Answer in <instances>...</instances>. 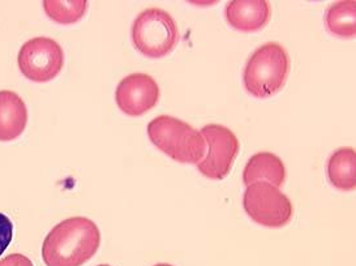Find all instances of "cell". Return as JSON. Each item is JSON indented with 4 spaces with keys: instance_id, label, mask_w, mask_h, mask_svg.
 <instances>
[{
    "instance_id": "obj_1",
    "label": "cell",
    "mask_w": 356,
    "mask_h": 266,
    "mask_svg": "<svg viewBox=\"0 0 356 266\" xmlns=\"http://www.w3.org/2000/svg\"><path fill=\"white\" fill-rule=\"evenodd\" d=\"M101 245L98 226L89 218L74 217L56 224L42 244L46 266H83Z\"/></svg>"
},
{
    "instance_id": "obj_2",
    "label": "cell",
    "mask_w": 356,
    "mask_h": 266,
    "mask_svg": "<svg viewBox=\"0 0 356 266\" xmlns=\"http://www.w3.org/2000/svg\"><path fill=\"white\" fill-rule=\"evenodd\" d=\"M291 62L282 44L268 42L256 49L243 71V84L248 94L257 99H268L282 89Z\"/></svg>"
},
{
    "instance_id": "obj_3",
    "label": "cell",
    "mask_w": 356,
    "mask_h": 266,
    "mask_svg": "<svg viewBox=\"0 0 356 266\" xmlns=\"http://www.w3.org/2000/svg\"><path fill=\"white\" fill-rule=\"evenodd\" d=\"M152 144L179 163L197 165L207 153V142L197 129L178 117L159 115L147 124Z\"/></svg>"
},
{
    "instance_id": "obj_4",
    "label": "cell",
    "mask_w": 356,
    "mask_h": 266,
    "mask_svg": "<svg viewBox=\"0 0 356 266\" xmlns=\"http://www.w3.org/2000/svg\"><path fill=\"white\" fill-rule=\"evenodd\" d=\"M131 37L138 53L150 59H161L178 44V25L168 11L147 8L134 22Z\"/></svg>"
},
{
    "instance_id": "obj_5",
    "label": "cell",
    "mask_w": 356,
    "mask_h": 266,
    "mask_svg": "<svg viewBox=\"0 0 356 266\" xmlns=\"http://www.w3.org/2000/svg\"><path fill=\"white\" fill-rule=\"evenodd\" d=\"M243 208L253 222L269 228H281L293 219L291 200L266 181H256L247 187Z\"/></svg>"
},
{
    "instance_id": "obj_6",
    "label": "cell",
    "mask_w": 356,
    "mask_h": 266,
    "mask_svg": "<svg viewBox=\"0 0 356 266\" xmlns=\"http://www.w3.org/2000/svg\"><path fill=\"white\" fill-rule=\"evenodd\" d=\"M17 64L28 80L49 83L63 69V49L53 38L35 37L22 44Z\"/></svg>"
},
{
    "instance_id": "obj_7",
    "label": "cell",
    "mask_w": 356,
    "mask_h": 266,
    "mask_svg": "<svg viewBox=\"0 0 356 266\" xmlns=\"http://www.w3.org/2000/svg\"><path fill=\"white\" fill-rule=\"evenodd\" d=\"M200 133L205 140L208 150L205 158L196 165L197 170L211 181L225 179L230 174L241 149L239 140L230 128L220 124H208L202 127Z\"/></svg>"
},
{
    "instance_id": "obj_8",
    "label": "cell",
    "mask_w": 356,
    "mask_h": 266,
    "mask_svg": "<svg viewBox=\"0 0 356 266\" xmlns=\"http://www.w3.org/2000/svg\"><path fill=\"white\" fill-rule=\"evenodd\" d=\"M161 90L157 81L147 74H131L116 88L118 107L128 117H141L157 106Z\"/></svg>"
},
{
    "instance_id": "obj_9",
    "label": "cell",
    "mask_w": 356,
    "mask_h": 266,
    "mask_svg": "<svg viewBox=\"0 0 356 266\" xmlns=\"http://www.w3.org/2000/svg\"><path fill=\"white\" fill-rule=\"evenodd\" d=\"M272 10L265 0H232L225 8V17L231 28L243 33L259 32L270 20Z\"/></svg>"
},
{
    "instance_id": "obj_10",
    "label": "cell",
    "mask_w": 356,
    "mask_h": 266,
    "mask_svg": "<svg viewBox=\"0 0 356 266\" xmlns=\"http://www.w3.org/2000/svg\"><path fill=\"white\" fill-rule=\"evenodd\" d=\"M28 124V108L22 97L11 90H0V141L20 138Z\"/></svg>"
},
{
    "instance_id": "obj_11",
    "label": "cell",
    "mask_w": 356,
    "mask_h": 266,
    "mask_svg": "<svg viewBox=\"0 0 356 266\" xmlns=\"http://www.w3.org/2000/svg\"><path fill=\"white\" fill-rule=\"evenodd\" d=\"M284 181V163L270 151H260L252 156L243 171V183L247 187L256 181H266L275 187H281Z\"/></svg>"
},
{
    "instance_id": "obj_12",
    "label": "cell",
    "mask_w": 356,
    "mask_h": 266,
    "mask_svg": "<svg viewBox=\"0 0 356 266\" xmlns=\"http://www.w3.org/2000/svg\"><path fill=\"white\" fill-rule=\"evenodd\" d=\"M330 184L339 191H354L356 187V153L353 148H339L326 165Z\"/></svg>"
},
{
    "instance_id": "obj_13",
    "label": "cell",
    "mask_w": 356,
    "mask_h": 266,
    "mask_svg": "<svg viewBox=\"0 0 356 266\" xmlns=\"http://www.w3.org/2000/svg\"><path fill=\"white\" fill-rule=\"evenodd\" d=\"M326 29L339 38H355L356 1H335L325 12Z\"/></svg>"
},
{
    "instance_id": "obj_14",
    "label": "cell",
    "mask_w": 356,
    "mask_h": 266,
    "mask_svg": "<svg viewBox=\"0 0 356 266\" xmlns=\"http://www.w3.org/2000/svg\"><path fill=\"white\" fill-rule=\"evenodd\" d=\"M88 4L86 0H44L42 3L49 19L60 25H71L83 20Z\"/></svg>"
},
{
    "instance_id": "obj_15",
    "label": "cell",
    "mask_w": 356,
    "mask_h": 266,
    "mask_svg": "<svg viewBox=\"0 0 356 266\" xmlns=\"http://www.w3.org/2000/svg\"><path fill=\"white\" fill-rule=\"evenodd\" d=\"M13 235V224L12 221L6 215L0 213V256L6 252L8 245L11 244Z\"/></svg>"
},
{
    "instance_id": "obj_16",
    "label": "cell",
    "mask_w": 356,
    "mask_h": 266,
    "mask_svg": "<svg viewBox=\"0 0 356 266\" xmlns=\"http://www.w3.org/2000/svg\"><path fill=\"white\" fill-rule=\"evenodd\" d=\"M0 266H34L32 260L22 253H12L0 260Z\"/></svg>"
},
{
    "instance_id": "obj_17",
    "label": "cell",
    "mask_w": 356,
    "mask_h": 266,
    "mask_svg": "<svg viewBox=\"0 0 356 266\" xmlns=\"http://www.w3.org/2000/svg\"><path fill=\"white\" fill-rule=\"evenodd\" d=\"M154 266H172V265H170V264H157V265H154Z\"/></svg>"
},
{
    "instance_id": "obj_18",
    "label": "cell",
    "mask_w": 356,
    "mask_h": 266,
    "mask_svg": "<svg viewBox=\"0 0 356 266\" xmlns=\"http://www.w3.org/2000/svg\"><path fill=\"white\" fill-rule=\"evenodd\" d=\"M97 266H111V265H107V264H101V265H97Z\"/></svg>"
}]
</instances>
